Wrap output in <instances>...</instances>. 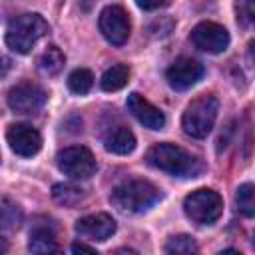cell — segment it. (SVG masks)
<instances>
[{
    "label": "cell",
    "mask_w": 255,
    "mask_h": 255,
    "mask_svg": "<svg viewBox=\"0 0 255 255\" xmlns=\"http://www.w3.org/2000/svg\"><path fill=\"white\" fill-rule=\"evenodd\" d=\"M6 102L14 114L32 116V114H38L42 110V106L46 104V92L36 82L22 80L8 90Z\"/></svg>",
    "instance_id": "7"
},
{
    "label": "cell",
    "mask_w": 255,
    "mask_h": 255,
    "mask_svg": "<svg viewBox=\"0 0 255 255\" xmlns=\"http://www.w3.org/2000/svg\"><path fill=\"white\" fill-rule=\"evenodd\" d=\"M128 80H129V68L126 64H116L104 72L100 86L104 92H118L128 84Z\"/></svg>",
    "instance_id": "16"
},
{
    "label": "cell",
    "mask_w": 255,
    "mask_h": 255,
    "mask_svg": "<svg viewBox=\"0 0 255 255\" xmlns=\"http://www.w3.org/2000/svg\"><path fill=\"white\" fill-rule=\"evenodd\" d=\"M76 233L88 241H106L116 233V221L108 213H92L76 221Z\"/></svg>",
    "instance_id": "12"
},
{
    "label": "cell",
    "mask_w": 255,
    "mask_h": 255,
    "mask_svg": "<svg viewBox=\"0 0 255 255\" xmlns=\"http://www.w3.org/2000/svg\"><path fill=\"white\" fill-rule=\"evenodd\" d=\"M173 28V20L169 16H159L149 24V32L153 36H167Z\"/></svg>",
    "instance_id": "24"
},
{
    "label": "cell",
    "mask_w": 255,
    "mask_h": 255,
    "mask_svg": "<svg viewBox=\"0 0 255 255\" xmlns=\"http://www.w3.org/2000/svg\"><path fill=\"white\" fill-rule=\"evenodd\" d=\"M6 141H8L10 149L16 155H22V157H32L42 147L40 131L36 128L28 126V124H12V126H8Z\"/></svg>",
    "instance_id": "11"
},
{
    "label": "cell",
    "mask_w": 255,
    "mask_h": 255,
    "mask_svg": "<svg viewBox=\"0 0 255 255\" xmlns=\"http://www.w3.org/2000/svg\"><path fill=\"white\" fill-rule=\"evenodd\" d=\"M52 197H54L58 203L72 207V205H76L78 201L84 199V189H82V187H76V185H72V183H56V185L52 187Z\"/></svg>",
    "instance_id": "18"
},
{
    "label": "cell",
    "mask_w": 255,
    "mask_h": 255,
    "mask_svg": "<svg viewBox=\"0 0 255 255\" xmlns=\"http://www.w3.org/2000/svg\"><path fill=\"white\" fill-rule=\"evenodd\" d=\"M98 28L110 44L122 46L129 38V16L122 6H106L100 12Z\"/></svg>",
    "instance_id": "8"
},
{
    "label": "cell",
    "mask_w": 255,
    "mask_h": 255,
    "mask_svg": "<svg viewBox=\"0 0 255 255\" xmlns=\"http://www.w3.org/2000/svg\"><path fill=\"white\" fill-rule=\"evenodd\" d=\"M10 68H12V60H10L8 56L0 54V80L10 72Z\"/></svg>",
    "instance_id": "26"
},
{
    "label": "cell",
    "mask_w": 255,
    "mask_h": 255,
    "mask_svg": "<svg viewBox=\"0 0 255 255\" xmlns=\"http://www.w3.org/2000/svg\"><path fill=\"white\" fill-rule=\"evenodd\" d=\"M165 251L167 253H195L197 243L191 235H173L165 243Z\"/></svg>",
    "instance_id": "21"
},
{
    "label": "cell",
    "mask_w": 255,
    "mask_h": 255,
    "mask_svg": "<svg viewBox=\"0 0 255 255\" xmlns=\"http://www.w3.org/2000/svg\"><path fill=\"white\" fill-rule=\"evenodd\" d=\"M135 4H137L141 10H157V8L165 6L167 0H135Z\"/></svg>",
    "instance_id": "25"
},
{
    "label": "cell",
    "mask_w": 255,
    "mask_h": 255,
    "mask_svg": "<svg viewBox=\"0 0 255 255\" xmlns=\"http://www.w3.org/2000/svg\"><path fill=\"white\" fill-rule=\"evenodd\" d=\"M205 70L203 66L193 60V58H177L165 72V78H167V84L177 90V92H185L189 90L191 86H195L201 78H203Z\"/></svg>",
    "instance_id": "10"
},
{
    "label": "cell",
    "mask_w": 255,
    "mask_h": 255,
    "mask_svg": "<svg viewBox=\"0 0 255 255\" xmlns=\"http://www.w3.org/2000/svg\"><path fill=\"white\" fill-rule=\"evenodd\" d=\"M20 221H22L20 209H18L14 203L4 201V205L0 207V227L14 229V227H18V225H20Z\"/></svg>",
    "instance_id": "22"
},
{
    "label": "cell",
    "mask_w": 255,
    "mask_h": 255,
    "mask_svg": "<svg viewBox=\"0 0 255 255\" xmlns=\"http://www.w3.org/2000/svg\"><path fill=\"white\" fill-rule=\"evenodd\" d=\"M94 86V74L86 68H76L70 76H68V88L70 92L78 94V96H84L92 90Z\"/></svg>",
    "instance_id": "19"
},
{
    "label": "cell",
    "mask_w": 255,
    "mask_h": 255,
    "mask_svg": "<svg viewBox=\"0 0 255 255\" xmlns=\"http://www.w3.org/2000/svg\"><path fill=\"white\" fill-rule=\"evenodd\" d=\"M237 20L243 26H251L255 20V0H235Z\"/></svg>",
    "instance_id": "23"
},
{
    "label": "cell",
    "mask_w": 255,
    "mask_h": 255,
    "mask_svg": "<svg viewBox=\"0 0 255 255\" xmlns=\"http://www.w3.org/2000/svg\"><path fill=\"white\" fill-rule=\"evenodd\" d=\"M147 163L175 177H197L203 171L201 161L175 143H155L145 155Z\"/></svg>",
    "instance_id": "1"
},
{
    "label": "cell",
    "mask_w": 255,
    "mask_h": 255,
    "mask_svg": "<svg viewBox=\"0 0 255 255\" xmlns=\"http://www.w3.org/2000/svg\"><path fill=\"white\" fill-rule=\"evenodd\" d=\"M64 64H66V56L62 54V50L58 46H48L44 50V54L40 56V60H38L40 70L44 74H48V76L60 74V70L64 68Z\"/></svg>",
    "instance_id": "17"
},
{
    "label": "cell",
    "mask_w": 255,
    "mask_h": 255,
    "mask_svg": "<svg viewBox=\"0 0 255 255\" xmlns=\"http://www.w3.org/2000/svg\"><path fill=\"white\" fill-rule=\"evenodd\" d=\"M6 251H8V241L0 235V253H6Z\"/></svg>",
    "instance_id": "28"
},
{
    "label": "cell",
    "mask_w": 255,
    "mask_h": 255,
    "mask_svg": "<svg viewBox=\"0 0 255 255\" xmlns=\"http://www.w3.org/2000/svg\"><path fill=\"white\" fill-rule=\"evenodd\" d=\"M128 110H129V114L139 122V124H143L145 128H149V129H161L163 126H165V116H163V112L159 110V108H155L151 102H147L141 94H137V92H131L129 96H128Z\"/></svg>",
    "instance_id": "13"
},
{
    "label": "cell",
    "mask_w": 255,
    "mask_h": 255,
    "mask_svg": "<svg viewBox=\"0 0 255 255\" xmlns=\"http://www.w3.org/2000/svg\"><path fill=\"white\" fill-rule=\"evenodd\" d=\"M191 42L207 54H221L229 46V32L217 22H199L191 30Z\"/></svg>",
    "instance_id": "9"
},
{
    "label": "cell",
    "mask_w": 255,
    "mask_h": 255,
    "mask_svg": "<svg viewBox=\"0 0 255 255\" xmlns=\"http://www.w3.org/2000/svg\"><path fill=\"white\" fill-rule=\"evenodd\" d=\"M70 249H72V253H96V247L86 245V243H74Z\"/></svg>",
    "instance_id": "27"
},
{
    "label": "cell",
    "mask_w": 255,
    "mask_h": 255,
    "mask_svg": "<svg viewBox=\"0 0 255 255\" xmlns=\"http://www.w3.org/2000/svg\"><path fill=\"white\" fill-rule=\"evenodd\" d=\"M219 112V102L215 96L203 94L199 98H195L183 112L181 116V128L189 137L195 139H203L207 137V133L213 129L215 118Z\"/></svg>",
    "instance_id": "4"
},
{
    "label": "cell",
    "mask_w": 255,
    "mask_h": 255,
    "mask_svg": "<svg viewBox=\"0 0 255 255\" xmlns=\"http://www.w3.org/2000/svg\"><path fill=\"white\" fill-rule=\"evenodd\" d=\"M48 22L36 12L16 16L6 28V46L16 54H28L36 42L48 34Z\"/></svg>",
    "instance_id": "3"
},
{
    "label": "cell",
    "mask_w": 255,
    "mask_h": 255,
    "mask_svg": "<svg viewBox=\"0 0 255 255\" xmlns=\"http://www.w3.org/2000/svg\"><path fill=\"white\" fill-rule=\"evenodd\" d=\"M104 147L112 153L128 155L135 149V135L126 126H114L104 137Z\"/></svg>",
    "instance_id": "14"
},
{
    "label": "cell",
    "mask_w": 255,
    "mask_h": 255,
    "mask_svg": "<svg viewBox=\"0 0 255 255\" xmlns=\"http://www.w3.org/2000/svg\"><path fill=\"white\" fill-rule=\"evenodd\" d=\"M159 199H161V191L151 181L145 179L124 181L110 195L112 205L124 213H143L151 209Z\"/></svg>",
    "instance_id": "2"
},
{
    "label": "cell",
    "mask_w": 255,
    "mask_h": 255,
    "mask_svg": "<svg viewBox=\"0 0 255 255\" xmlns=\"http://www.w3.org/2000/svg\"><path fill=\"white\" fill-rule=\"evenodd\" d=\"M28 249L32 253H58L60 251V245L56 241V235L46 229V227H36L32 233H30V243H28Z\"/></svg>",
    "instance_id": "15"
},
{
    "label": "cell",
    "mask_w": 255,
    "mask_h": 255,
    "mask_svg": "<svg viewBox=\"0 0 255 255\" xmlns=\"http://www.w3.org/2000/svg\"><path fill=\"white\" fill-rule=\"evenodd\" d=\"M235 205L245 217L255 215V187H253V183L239 185V189L235 193Z\"/></svg>",
    "instance_id": "20"
},
{
    "label": "cell",
    "mask_w": 255,
    "mask_h": 255,
    "mask_svg": "<svg viewBox=\"0 0 255 255\" xmlns=\"http://www.w3.org/2000/svg\"><path fill=\"white\" fill-rule=\"evenodd\" d=\"M56 165L64 175L72 179H88L98 169L94 153L84 145H70L60 149L56 155Z\"/></svg>",
    "instance_id": "6"
},
{
    "label": "cell",
    "mask_w": 255,
    "mask_h": 255,
    "mask_svg": "<svg viewBox=\"0 0 255 255\" xmlns=\"http://www.w3.org/2000/svg\"><path fill=\"white\" fill-rule=\"evenodd\" d=\"M183 211L197 225H213L223 213V199L217 191L201 187L185 197Z\"/></svg>",
    "instance_id": "5"
}]
</instances>
